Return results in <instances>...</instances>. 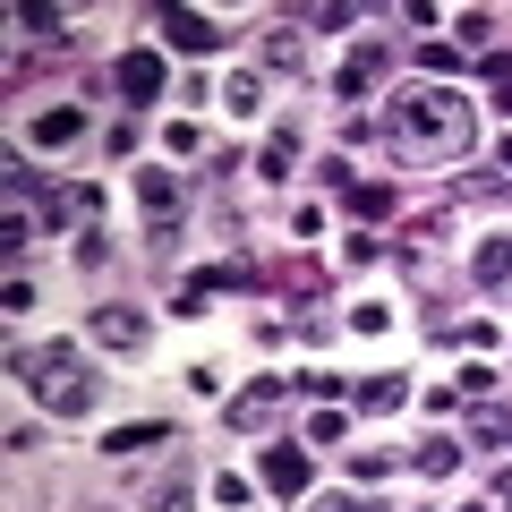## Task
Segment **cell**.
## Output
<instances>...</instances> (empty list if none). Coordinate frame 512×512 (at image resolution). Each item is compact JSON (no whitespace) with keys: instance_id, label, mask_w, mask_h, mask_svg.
<instances>
[{"instance_id":"d4e9b609","label":"cell","mask_w":512,"mask_h":512,"mask_svg":"<svg viewBox=\"0 0 512 512\" xmlns=\"http://www.w3.org/2000/svg\"><path fill=\"white\" fill-rule=\"evenodd\" d=\"M308 512H367V504H359V495H316Z\"/></svg>"},{"instance_id":"7a4b0ae2","label":"cell","mask_w":512,"mask_h":512,"mask_svg":"<svg viewBox=\"0 0 512 512\" xmlns=\"http://www.w3.org/2000/svg\"><path fill=\"white\" fill-rule=\"evenodd\" d=\"M9 376L35 393L52 419H94L103 410V367H94V342H35V350H9Z\"/></svg>"},{"instance_id":"44dd1931","label":"cell","mask_w":512,"mask_h":512,"mask_svg":"<svg viewBox=\"0 0 512 512\" xmlns=\"http://www.w3.org/2000/svg\"><path fill=\"white\" fill-rule=\"evenodd\" d=\"M350 18H359V9H342V0H333V9H308V26H316V35H342Z\"/></svg>"},{"instance_id":"cb8c5ba5","label":"cell","mask_w":512,"mask_h":512,"mask_svg":"<svg viewBox=\"0 0 512 512\" xmlns=\"http://www.w3.org/2000/svg\"><path fill=\"white\" fill-rule=\"evenodd\" d=\"M487 77H495V103L512 111V60H495V52H487Z\"/></svg>"},{"instance_id":"3957f363","label":"cell","mask_w":512,"mask_h":512,"mask_svg":"<svg viewBox=\"0 0 512 512\" xmlns=\"http://www.w3.org/2000/svg\"><path fill=\"white\" fill-rule=\"evenodd\" d=\"M86 342L111 350V359H146V350H154V316L146 308H94L86 316Z\"/></svg>"},{"instance_id":"e0dca14e","label":"cell","mask_w":512,"mask_h":512,"mask_svg":"<svg viewBox=\"0 0 512 512\" xmlns=\"http://www.w3.org/2000/svg\"><path fill=\"white\" fill-rule=\"evenodd\" d=\"M197 504V487H188V470H171L163 487H146V512H188Z\"/></svg>"},{"instance_id":"4316f807","label":"cell","mask_w":512,"mask_h":512,"mask_svg":"<svg viewBox=\"0 0 512 512\" xmlns=\"http://www.w3.org/2000/svg\"><path fill=\"white\" fill-rule=\"evenodd\" d=\"M461 512H495V504H461Z\"/></svg>"},{"instance_id":"484cf974","label":"cell","mask_w":512,"mask_h":512,"mask_svg":"<svg viewBox=\"0 0 512 512\" xmlns=\"http://www.w3.org/2000/svg\"><path fill=\"white\" fill-rule=\"evenodd\" d=\"M504 171H512V128H504Z\"/></svg>"},{"instance_id":"52a82bcc","label":"cell","mask_w":512,"mask_h":512,"mask_svg":"<svg viewBox=\"0 0 512 512\" xmlns=\"http://www.w3.org/2000/svg\"><path fill=\"white\" fill-rule=\"evenodd\" d=\"M470 274H478V291H495V299H512V231H495V239H478V248H470Z\"/></svg>"},{"instance_id":"5bb4252c","label":"cell","mask_w":512,"mask_h":512,"mask_svg":"<svg viewBox=\"0 0 512 512\" xmlns=\"http://www.w3.org/2000/svg\"><path fill=\"white\" fill-rule=\"evenodd\" d=\"M265 69L308 77V43H299V26H265Z\"/></svg>"},{"instance_id":"277c9868","label":"cell","mask_w":512,"mask_h":512,"mask_svg":"<svg viewBox=\"0 0 512 512\" xmlns=\"http://www.w3.org/2000/svg\"><path fill=\"white\" fill-rule=\"evenodd\" d=\"M163 86H171V69H163V52H146V43L111 60V94H120V103L146 111V103H163Z\"/></svg>"},{"instance_id":"7c38bea8","label":"cell","mask_w":512,"mask_h":512,"mask_svg":"<svg viewBox=\"0 0 512 512\" xmlns=\"http://www.w3.org/2000/svg\"><path fill=\"white\" fill-rule=\"evenodd\" d=\"M350 402H359L367 419H393V410L410 402V384L402 376H359V384H350Z\"/></svg>"},{"instance_id":"9c48e42d","label":"cell","mask_w":512,"mask_h":512,"mask_svg":"<svg viewBox=\"0 0 512 512\" xmlns=\"http://www.w3.org/2000/svg\"><path fill=\"white\" fill-rule=\"evenodd\" d=\"M137 197H146V214H154V239H171V222H180V180H171V171H137Z\"/></svg>"},{"instance_id":"6da1fadb","label":"cell","mask_w":512,"mask_h":512,"mask_svg":"<svg viewBox=\"0 0 512 512\" xmlns=\"http://www.w3.org/2000/svg\"><path fill=\"white\" fill-rule=\"evenodd\" d=\"M384 146L402 154V163H419V171L461 163V154L478 146L470 94H453V86H402L393 103H384Z\"/></svg>"},{"instance_id":"2e32d148","label":"cell","mask_w":512,"mask_h":512,"mask_svg":"<svg viewBox=\"0 0 512 512\" xmlns=\"http://www.w3.org/2000/svg\"><path fill=\"white\" fill-rule=\"evenodd\" d=\"M154 444H180V436H171L163 419H137V427H111L103 453H154Z\"/></svg>"},{"instance_id":"ac0fdd59","label":"cell","mask_w":512,"mask_h":512,"mask_svg":"<svg viewBox=\"0 0 512 512\" xmlns=\"http://www.w3.org/2000/svg\"><path fill=\"white\" fill-rule=\"evenodd\" d=\"M350 333H393V308H384V299H359V308H350Z\"/></svg>"},{"instance_id":"30bf717a","label":"cell","mask_w":512,"mask_h":512,"mask_svg":"<svg viewBox=\"0 0 512 512\" xmlns=\"http://www.w3.org/2000/svg\"><path fill=\"white\" fill-rule=\"evenodd\" d=\"M163 35L180 43V52H222V26L205 18V9H163Z\"/></svg>"},{"instance_id":"5b68a950","label":"cell","mask_w":512,"mask_h":512,"mask_svg":"<svg viewBox=\"0 0 512 512\" xmlns=\"http://www.w3.org/2000/svg\"><path fill=\"white\" fill-rule=\"evenodd\" d=\"M282 393H291V376H256V384H239L231 427H239V436H265V427H274V410H282Z\"/></svg>"},{"instance_id":"83f0119b","label":"cell","mask_w":512,"mask_h":512,"mask_svg":"<svg viewBox=\"0 0 512 512\" xmlns=\"http://www.w3.org/2000/svg\"><path fill=\"white\" fill-rule=\"evenodd\" d=\"M495 512H512V495H504V504H495Z\"/></svg>"},{"instance_id":"7402d4cb","label":"cell","mask_w":512,"mask_h":512,"mask_svg":"<svg viewBox=\"0 0 512 512\" xmlns=\"http://www.w3.org/2000/svg\"><path fill=\"white\" fill-rule=\"evenodd\" d=\"M461 393H478V402H487V393H495V367L470 359V367H461Z\"/></svg>"},{"instance_id":"4fadbf2b","label":"cell","mask_w":512,"mask_h":512,"mask_svg":"<svg viewBox=\"0 0 512 512\" xmlns=\"http://www.w3.org/2000/svg\"><path fill=\"white\" fill-rule=\"evenodd\" d=\"M376 77H384V52H376V43H359V52L342 60V77H333V94H342V103H359Z\"/></svg>"},{"instance_id":"8fae6325","label":"cell","mask_w":512,"mask_h":512,"mask_svg":"<svg viewBox=\"0 0 512 512\" xmlns=\"http://www.w3.org/2000/svg\"><path fill=\"white\" fill-rule=\"evenodd\" d=\"M214 103L231 111V120H256V111H265V77H256V69H231V77L214 86Z\"/></svg>"},{"instance_id":"9a60e30c","label":"cell","mask_w":512,"mask_h":512,"mask_svg":"<svg viewBox=\"0 0 512 512\" xmlns=\"http://www.w3.org/2000/svg\"><path fill=\"white\" fill-rule=\"evenodd\" d=\"M256 171H265V180H291V171H299V128H291V120H282L274 137H265V154H256Z\"/></svg>"},{"instance_id":"d6986e66","label":"cell","mask_w":512,"mask_h":512,"mask_svg":"<svg viewBox=\"0 0 512 512\" xmlns=\"http://www.w3.org/2000/svg\"><path fill=\"white\" fill-rule=\"evenodd\" d=\"M419 470H427V478H444V470H461V444H453V436H436V444H427V453H419Z\"/></svg>"},{"instance_id":"ffe728a7","label":"cell","mask_w":512,"mask_h":512,"mask_svg":"<svg viewBox=\"0 0 512 512\" xmlns=\"http://www.w3.org/2000/svg\"><path fill=\"white\" fill-rule=\"evenodd\" d=\"M214 495H222V504H231V512H248V495H256V487H248V478H239V470H222V478H214Z\"/></svg>"},{"instance_id":"8992f818","label":"cell","mask_w":512,"mask_h":512,"mask_svg":"<svg viewBox=\"0 0 512 512\" xmlns=\"http://www.w3.org/2000/svg\"><path fill=\"white\" fill-rule=\"evenodd\" d=\"M308 478H316V461L299 444H265V461H256V487L265 495H308Z\"/></svg>"},{"instance_id":"ba28073f","label":"cell","mask_w":512,"mask_h":512,"mask_svg":"<svg viewBox=\"0 0 512 512\" xmlns=\"http://www.w3.org/2000/svg\"><path fill=\"white\" fill-rule=\"evenodd\" d=\"M26 137H35L43 154H60V146H77V137H86V111H77V103H52V111H35V120H26Z\"/></svg>"},{"instance_id":"603a6c76","label":"cell","mask_w":512,"mask_h":512,"mask_svg":"<svg viewBox=\"0 0 512 512\" xmlns=\"http://www.w3.org/2000/svg\"><path fill=\"white\" fill-rule=\"evenodd\" d=\"M461 43H478V52L495 43V18H487V9H470V18H461Z\"/></svg>"}]
</instances>
